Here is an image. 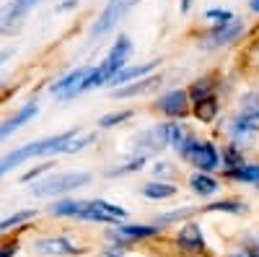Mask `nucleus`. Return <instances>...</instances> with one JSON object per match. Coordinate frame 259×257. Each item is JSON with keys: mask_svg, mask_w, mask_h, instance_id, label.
I'll use <instances>...</instances> for the list:
<instances>
[{"mask_svg": "<svg viewBox=\"0 0 259 257\" xmlns=\"http://www.w3.org/2000/svg\"><path fill=\"white\" fill-rule=\"evenodd\" d=\"M187 185H189V190L194 192V195H200V198H212L215 192L221 190L218 179H215L212 174H207V171H194V174H189Z\"/></svg>", "mask_w": 259, "mask_h": 257, "instance_id": "21", "label": "nucleus"}, {"mask_svg": "<svg viewBox=\"0 0 259 257\" xmlns=\"http://www.w3.org/2000/svg\"><path fill=\"white\" fill-rule=\"evenodd\" d=\"M39 115V104L36 101H29V104H24L18 112H13V115H8L3 122H0V143H3L8 135H13L16 130H21L26 122H31L34 117Z\"/></svg>", "mask_w": 259, "mask_h": 257, "instance_id": "15", "label": "nucleus"}, {"mask_svg": "<svg viewBox=\"0 0 259 257\" xmlns=\"http://www.w3.org/2000/svg\"><path fill=\"white\" fill-rule=\"evenodd\" d=\"M80 6V0H60L55 6V13H68V11H75Z\"/></svg>", "mask_w": 259, "mask_h": 257, "instance_id": "32", "label": "nucleus"}, {"mask_svg": "<svg viewBox=\"0 0 259 257\" xmlns=\"http://www.w3.org/2000/svg\"><path fill=\"white\" fill-rule=\"evenodd\" d=\"M246 8H249V13L259 16V0H246Z\"/></svg>", "mask_w": 259, "mask_h": 257, "instance_id": "37", "label": "nucleus"}, {"mask_svg": "<svg viewBox=\"0 0 259 257\" xmlns=\"http://www.w3.org/2000/svg\"><path fill=\"white\" fill-rule=\"evenodd\" d=\"M150 174H153V179L171 182V179L177 177V164L168 161V159H161V161H156L153 166H150Z\"/></svg>", "mask_w": 259, "mask_h": 257, "instance_id": "27", "label": "nucleus"}, {"mask_svg": "<svg viewBox=\"0 0 259 257\" xmlns=\"http://www.w3.org/2000/svg\"><path fill=\"white\" fill-rule=\"evenodd\" d=\"M182 159L189 166H194L197 171H207L210 174V171H218V166H221V148L212 140H205V138L194 135L189 140V145L182 151Z\"/></svg>", "mask_w": 259, "mask_h": 257, "instance_id": "7", "label": "nucleus"}, {"mask_svg": "<svg viewBox=\"0 0 259 257\" xmlns=\"http://www.w3.org/2000/svg\"><path fill=\"white\" fill-rule=\"evenodd\" d=\"M85 185H91L89 171H57V174H47L39 182L31 185L34 198H55V195H68L73 190H80Z\"/></svg>", "mask_w": 259, "mask_h": 257, "instance_id": "5", "label": "nucleus"}, {"mask_svg": "<svg viewBox=\"0 0 259 257\" xmlns=\"http://www.w3.org/2000/svg\"><path fill=\"white\" fill-rule=\"evenodd\" d=\"M202 18L207 21V24H228V21L239 18V13H236L233 8H226V6H210L202 11Z\"/></svg>", "mask_w": 259, "mask_h": 257, "instance_id": "25", "label": "nucleus"}, {"mask_svg": "<svg viewBox=\"0 0 259 257\" xmlns=\"http://www.w3.org/2000/svg\"><path fill=\"white\" fill-rule=\"evenodd\" d=\"M140 195H143L145 200H156V203H161V200H171V198H177V195H179V187H177L174 182L150 179V182H145V185L140 187Z\"/></svg>", "mask_w": 259, "mask_h": 257, "instance_id": "19", "label": "nucleus"}, {"mask_svg": "<svg viewBox=\"0 0 259 257\" xmlns=\"http://www.w3.org/2000/svg\"><path fill=\"white\" fill-rule=\"evenodd\" d=\"M228 130H231V143L239 145L244 138L259 133V91H246L239 99V112L228 120Z\"/></svg>", "mask_w": 259, "mask_h": 257, "instance_id": "3", "label": "nucleus"}, {"mask_svg": "<svg viewBox=\"0 0 259 257\" xmlns=\"http://www.w3.org/2000/svg\"><path fill=\"white\" fill-rule=\"evenodd\" d=\"M135 52V42L133 36H130L127 31H119L112 42V47L109 52H106L101 57V62H96V65H91L89 76L83 78L80 83V89H78V96L85 94V91H94V89H101V86H109L117 73H122L127 65H130V57H133Z\"/></svg>", "mask_w": 259, "mask_h": 257, "instance_id": "2", "label": "nucleus"}, {"mask_svg": "<svg viewBox=\"0 0 259 257\" xmlns=\"http://www.w3.org/2000/svg\"><path fill=\"white\" fill-rule=\"evenodd\" d=\"M244 34H246L244 18H233L228 24H210L207 29L197 34V47L202 52H218V50L233 47Z\"/></svg>", "mask_w": 259, "mask_h": 257, "instance_id": "4", "label": "nucleus"}, {"mask_svg": "<svg viewBox=\"0 0 259 257\" xmlns=\"http://www.w3.org/2000/svg\"><path fill=\"white\" fill-rule=\"evenodd\" d=\"M221 115V99L218 96H207V99H200L192 104V117L202 122V125H212Z\"/></svg>", "mask_w": 259, "mask_h": 257, "instance_id": "20", "label": "nucleus"}, {"mask_svg": "<svg viewBox=\"0 0 259 257\" xmlns=\"http://www.w3.org/2000/svg\"><path fill=\"white\" fill-rule=\"evenodd\" d=\"M34 252L39 257H65V254H78L80 247H75L73 239L65 237V234H55V237H39L34 242Z\"/></svg>", "mask_w": 259, "mask_h": 257, "instance_id": "13", "label": "nucleus"}, {"mask_svg": "<svg viewBox=\"0 0 259 257\" xmlns=\"http://www.w3.org/2000/svg\"><path fill=\"white\" fill-rule=\"evenodd\" d=\"M16 252H18V242H11V244L0 247V257H13Z\"/></svg>", "mask_w": 259, "mask_h": 257, "instance_id": "34", "label": "nucleus"}, {"mask_svg": "<svg viewBox=\"0 0 259 257\" xmlns=\"http://www.w3.org/2000/svg\"><path fill=\"white\" fill-rule=\"evenodd\" d=\"M47 169H50V164H41L39 169H31V171H29V174H24V177H21L18 182H24V185H26V182H31V179H36L39 174H45V171H47Z\"/></svg>", "mask_w": 259, "mask_h": 257, "instance_id": "33", "label": "nucleus"}, {"mask_svg": "<svg viewBox=\"0 0 259 257\" xmlns=\"http://www.w3.org/2000/svg\"><path fill=\"white\" fill-rule=\"evenodd\" d=\"M50 213L55 218H78V221H89V224H104V226H119L127 224V210L109 203V200H73L65 198L50 205Z\"/></svg>", "mask_w": 259, "mask_h": 257, "instance_id": "1", "label": "nucleus"}, {"mask_svg": "<svg viewBox=\"0 0 259 257\" xmlns=\"http://www.w3.org/2000/svg\"><path fill=\"white\" fill-rule=\"evenodd\" d=\"M130 117H133V109H122V112H117V115H104L101 120H99V127H117V125H122V122H127Z\"/></svg>", "mask_w": 259, "mask_h": 257, "instance_id": "30", "label": "nucleus"}, {"mask_svg": "<svg viewBox=\"0 0 259 257\" xmlns=\"http://www.w3.org/2000/svg\"><path fill=\"white\" fill-rule=\"evenodd\" d=\"M153 112H158L161 117L171 120V122H182L184 117L192 115V101L187 89H168L163 91L156 101H153Z\"/></svg>", "mask_w": 259, "mask_h": 257, "instance_id": "8", "label": "nucleus"}, {"mask_svg": "<svg viewBox=\"0 0 259 257\" xmlns=\"http://www.w3.org/2000/svg\"><path fill=\"white\" fill-rule=\"evenodd\" d=\"M194 138V133L189 130L187 125H182V122H171L168 120V145L174 148V151L182 156V151L189 145V140Z\"/></svg>", "mask_w": 259, "mask_h": 257, "instance_id": "22", "label": "nucleus"}, {"mask_svg": "<svg viewBox=\"0 0 259 257\" xmlns=\"http://www.w3.org/2000/svg\"><path fill=\"white\" fill-rule=\"evenodd\" d=\"M187 213H192V208H179V210H171V213H158L156 224L163 226V224H171V221H179V218L187 216Z\"/></svg>", "mask_w": 259, "mask_h": 257, "instance_id": "31", "label": "nucleus"}, {"mask_svg": "<svg viewBox=\"0 0 259 257\" xmlns=\"http://www.w3.org/2000/svg\"><path fill=\"white\" fill-rule=\"evenodd\" d=\"M13 55H16V50H13V47H8V50H0V68H3V65H6V62H8Z\"/></svg>", "mask_w": 259, "mask_h": 257, "instance_id": "36", "label": "nucleus"}, {"mask_svg": "<svg viewBox=\"0 0 259 257\" xmlns=\"http://www.w3.org/2000/svg\"><path fill=\"white\" fill-rule=\"evenodd\" d=\"M133 145H135V154L143 156V159L158 156L161 151H166V148H168V120L156 125V127H150V130L138 133Z\"/></svg>", "mask_w": 259, "mask_h": 257, "instance_id": "9", "label": "nucleus"}, {"mask_svg": "<svg viewBox=\"0 0 259 257\" xmlns=\"http://www.w3.org/2000/svg\"><path fill=\"white\" fill-rule=\"evenodd\" d=\"M177 247L184 252V254H202L205 252V237H202V231L197 224H184L177 234Z\"/></svg>", "mask_w": 259, "mask_h": 257, "instance_id": "16", "label": "nucleus"}, {"mask_svg": "<svg viewBox=\"0 0 259 257\" xmlns=\"http://www.w3.org/2000/svg\"><path fill=\"white\" fill-rule=\"evenodd\" d=\"M221 164H223V171H233V169H241L246 164L244 154H241V148L236 145V143H228L223 151H221Z\"/></svg>", "mask_w": 259, "mask_h": 257, "instance_id": "24", "label": "nucleus"}, {"mask_svg": "<svg viewBox=\"0 0 259 257\" xmlns=\"http://www.w3.org/2000/svg\"><path fill=\"white\" fill-rule=\"evenodd\" d=\"M135 6H140V0H106L104 8H101V11L96 13V18L91 21L89 39H91V42H101L104 36H109Z\"/></svg>", "mask_w": 259, "mask_h": 257, "instance_id": "6", "label": "nucleus"}, {"mask_svg": "<svg viewBox=\"0 0 259 257\" xmlns=\"http://www.w3.org/2000/svg\"><path fill=\"white\" fill-rule=\"evenodd\" d=\"M0 91H3V81H0Z\"/></svg>", "mask_w": 259, "mask_h": 257, "instance_id": "39", "label": "nucleus"}, {"mask_svg": "<svg viewBox=\"0 0 259 257\" xmlns=\"http://www.w3.org/2000/svg\"><path fill=\"white\" fill-rule=\"evenodd\" d=\"M89 70H91V65H78V68H73V70H68V73H62L60 78H55V81L50 83V94H52L55 99H62V101H65V99H75L83 78L89 76Z\"/></svg>", "mask_w": 259, "mask_h": 257, "instance_id": "12", "label": "nucleus"}, {"mask_svg": "<svg viewBox=\"0 0 259 257\" xmlns=\"http://www.w3.org/2000/svg\"><path fill=\"white\" fill-rule=\"evenodd\" d=\"M45 0H8L0 8V34H16L24 24V18Z\"/></svg>", "mask_w": 259, "mask_h": 257, "instance_id": "10", "label": "nucleus"}, {"mask_svg": "<svg viewBox=\"0 0 259 257\" xmlns=\"http://www.w3.org/2000/svg\"><path fill=\"white\" fill-rule=\"evenodd\" d=\"M161 83H163V73H153V76H148V78H140L135 83H127V86H119V89H112V99H138L143 94H153L161 89Z\"/></svg>", "mask_w": 259, "mask_h": 257, "instance_id": "14", "label": "nucleus"}, {"mask_svg": "<svg viewBox=\"0 0 259 257\" xmlns=\"http://www.w3.org/2000/svg\"><path fill=\"white\" fill-rule=\"evenodd\" d=\"M158 231H161L158 224H119V226H112L106 231V239L114 244H133V242L156 237Z\"/></svg>", "mask_w": 259, "mask_h": 257, "instance_id": "11", "label": "nucleus"}, {"mask_svg": "<svg viewBox=\"0 0 259 257\" xmlns=\"http://www.w3.org/2000/svg\"><path fill=\"white\" fill-rule=\"evenodd\" d=\"M34 216H36V210H31V208L11 213V216H6V218H0V234H6V231H11V229H16V226H21V224H26V221H31Z\"/></svg>", "mask_w": 259, "mask_h": 257, "instance_id": "26", "label": "nucleus"}, {"mask_svg": "<svg viewBox=\"0 0 259 257\" xmlns=\"http://www.w3.org/2000/svg\"><path fill=\"white\" fill-rule=\"evenodd\" d=\"M218 89H221V78L218 73H205L200 78H194L189 86H187V94H189V101H200V99H207V96H218Z\"/></svg>", "mask_w": 259, "mask_h": 257, "instance_id": "18", "label": "nucleus"}, {"mask_svg": "<svg viewBox=\"0 0 259 257\" xmlns=\"http://www.w3.org/2000/svg\"><path fill=\"white\" fill-rule=\"evenodd\" d=\"M99 257H122V254H119V249H109V252H101Z\"/></svg>", "mask_w": 259, "mask_h": 257, "instance_id": "38", "label": "nucleus"}, {"mask_svg": "<svg viewBox=\"0 0 259 257\" xmlns=\"http://www.w3.org/2000/svg\"><path fill=\"white\" fill-rule=\"evenodd\" d=\"M223 177L233 179V182H241V185H259V164H244L241 169L223 171Z\"/></svg>", "mask_w": 259, "mask_h": 257, "instance_id": "23", "label": "nucleus"}, {"mask_svg": "<svg viewBox=\"0 0 259 257\" xmlns=\"http://www.w3.org/2000/svg\"><path fill=\"white\" fill-rule=\"evenodd\" d=\"M205 210H223V213L236 216V213H246V205L239 203V200H218V203H210Z\"/></svg>", "mask_w": 259, "mask_h": 257, "instance_id": "29", "label": "nucleus"}, {"mask_svg": "<svg viewBox=\"0 0 259 257\" xmlns=\"http://www.w3.org/2000/svg\"><path fill=\"white\" fill-rule=\"evenodd\" d=\"M177 3H179V13L187 16V13L194 8V3H197V0H177Z\"/></svg>", "mask_w": 259, "mask_h": 257, "instance_id": "35", "label": "nucleus"}, {"mask_svg": "<svg viewBox=\"0 0 259 257\" xmlns=\"http://www.w3.org/2000/svg\"><path fill=\"white\" fill-rule=\"evenodd\" d=\"M145 161L148 159H143V156H138V154H133V159H124L117 169H112L106 177H122V174H130V171H138V169H143L145 166Z\"/></svg>", "mask_w": 259, "mask_h": 257, "instance_id": "28", "label": "nucleus"}, {"mask_svg": "<svg viewBox=\"0 0 259 257\" xmlns=\"http://www.w3.org/2000/svg\"><path fill=\"white\" fill-rule=\"evenodd\" d=\"M158 68H161V60H148V62H138V65H127L122 73H117V78L109 86H112V89H119V86L135 83L140 78H148V76L158 73Z\"/></svg>", "mask_w": 259, "mask_h": 257, "instance_id": "17", "label": "nucleus"}]
</instances>
